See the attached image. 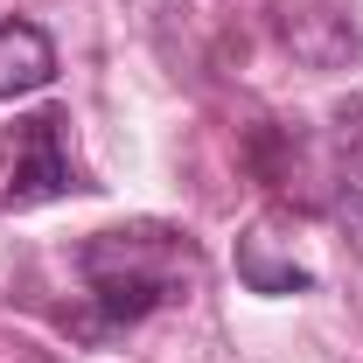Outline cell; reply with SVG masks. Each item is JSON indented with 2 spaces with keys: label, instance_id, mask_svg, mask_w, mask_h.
Instances as JSON below:
<instances>
[{
  "label": "cell",
  "instance_id": "cell-1",
  "mask_svg": "<svg viewBox=\"0 0 363 363\" xmlns=\"http://www.w3.org/2000/svg\"><path fill=\"white\" fill-rule=\"evenodd\" d=\"M182 266H175V252L161 245V230H98L84 245V279L98 294V321L119 328V321L154 315L182 286Z\"/></svg>",
  "mask_w": 363,
  "mask_h": 363
},
{
  "label": "cell",
  "instance_id": "cell-2",
  "mask_svg": "<svg viewBox=\"0 0 363 363\" xmlns=\"http://www.w3.org/2000/svg\"><path fill=\"white\" fill-rule=\"evenodd\" d=\"M63 112H43V119H28L21 140H14V175L0 189V203H14V210H28V203H49V196H70V189H84L77 168H70V154H63Z\"/></svg>",
  "mask_w": 363,
  "mask_h": 363
},
{
  "label": "cell",
  "instance_id": "cell-3",
  "mask_svg": "<svg viewBox=\"0 0 363 363\" xmlns=\"http://www.w3.org/2000/svg\"><path fill=\"white\" fill-rule=\"evenodd\" d=\"M56 77V43L35 21H0V98H28Z\"/></svg>",
  "mask_w": 363,
  "mask_h": 363
},
{
  "label": "cell",
  "instance_id": "cell-4",
  "mask_svg": "<svg viewBox=\"0 0 363 363\" xmlns=\"http://www.w3.org/2000/svg\"><path fill=\"white\" fill-rule=\"evenodd\" d=\"M238 279H245L252 294H308V286H315V272L301 266V259H279V252H272L266 224L238 238Z\"/></svg>",
  "mask_w": 363,
  "mask_h": 363
},
{
  "label": "cell",
  "instance_id": "cell-5",
  "mask_svg": "<svg viewBox=\"0 0 363 363\" xmlns=\"http://www.w3.org/2000/svg\"><path fill=\"white\" fill-rule=\"evenodd\" d=\"M335 126H342V147H350V161L363 168V98H342V105H335Z\"/></svg>",
  "mask_w": 363,
  "mask_h": 363
},
{
  "label": "cell",
  "instance_id": "cell-6",
  "mask_svg": "<svg viewBox=\"0 0 363 363\" xmlns=\"http://www.w3.org/2000/svg\"><path fill=\"white\" fill-rule=\"evenodd\" d=\"M335 217H342V230L357 238V252H363V189H342L335 196Z\"/></svg>",
  "mask_w": 363,
  "mask_h": 363
}]
</instances>
